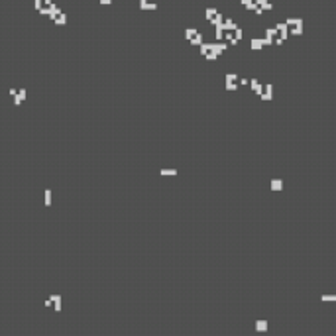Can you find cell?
Segmentation results:
<instances>
[{"label": "cell", "mask_w": 336, "mask_h": 336, "mask_svg": "<svg viewBox=\"0 0 336 336\" xmlns=\"http://www.w3.org/2000/svg\"><path fill=\"white\" fill-rule=\"evenodd\" d=\"M283 189V181L281 179H273L271 181V191H281Z\"/></svg>", "instance_id": "cell-3"}, {"label": "cell", "mask_w": 336, "mask_h": 336, "mask_svg": "<svg viewBox=\"0 0 336 336\" xmlns=\"http://www.w3.org/2000/svg\"><path fill=\"white\" fill-rule=\"evenodd\" d=\"M321 301L322 303H336V295H332V293H322Z\"/></svg>", "instance_id": "cell-2"}, {"label": "cell", "mask_w": 336, "mask_h": 336, "mask_svg": "<svg viewBox=\"0 0 336 336\" xmlns=\"http://www.w3.org/2000/svg\"><path fill=\"white\" fill-rule=\"evenodd\" d=\"M334 242H336V238H334Z\"/></svg>", "instance_id": "cell-5"}, {"label": "cell", "mask_w": 336, "mask_h": 336, "mask_svg": "<svg viewBox=\"0 0 336 336\" xmlns=\"http://www.w3.org/2000/svg\"><path fill=\"white\" fill-rule=\"evenodd\" d=\"M102 2H104V4H106V2H110V0H102Z\"/></svg>", "instance_id": "cell-4"}, {"label": "cell", "mask_w": 336, "mask_h": 336, "mask_svg": "<svg viewBox=\"0 0 336 336\" xmlns=\"http://www.w3.org/2000/svg\"><path fill=\"white\" fill-rule=\"evenodd\" d=\"M254 328H256V332H267L269 324H267V321H256Z\"/></svg>", "instance_id": "cell-1"}]
</instances>
